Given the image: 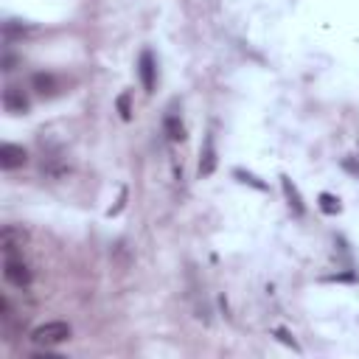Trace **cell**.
I'll return each instance as SVG.
<instances>
[{
  "mask_svg": "<svg viewBox=\"0 0 359 359\" xmlns=\"http://www.w3.org/2000/svg\"><path fill=\"white\" fill-rule=\"evenodd\" d=\"M3 275H6V281H9L12 286H17V289H28V286H32V281H34L28 264H25L23 258H14V256H6V261H3Z\"/></svg>",
  "mask_w": 359,
  "mask_h": 359,
  "instance_id": "cell-2",
  "label": "cell"
},
{
  "mask_svg": "<svg viewBox=\"0 0 359 359\" xmlns=\"http://www.w3.org/2000/svg\"><path fill=\"white\" fill-rule=\"evenodd\" d=\"M3 107L12 115H25L28 112V96L23 93V87H6L3 90Z\"/></svg>",
  "mask_w": 359,
  "mask_h": 359,
  "instance_id": "cell-5",
  "label": "cell"
},
{
  "mask_svg": "<svg viewBox=\"0 0 359 359\" xmlns=\"http://www.w3.org/2000/svg\"><path fill=\"white\" fill-rule=\"evenodd\" d=\"M343 166H345L348 171H354V174H359V163H354V160H345Z\"/></svg>",
  "mask_w": 359,
  "mask_h": 359,
  "instance_id": "cell-17",
  "label": "cell"
},
{
  "mask_svg": "<svg viewBox=\"0 0 359 359\" xmlns=\"http://www.w3.org/2000/svg\"><path fill=\"white\" fill-rule=\"evenodd\" d=\"M138 76H140V84H143L146 93H155L158 65H155V56H152V51H140V59H138Z\"/></svg>",
  "mask_w": 359,
  "mask_h": 359,
  "instance_id": "cell-3",
  "label": "cell"
},
{
  "mask_svg": "<svg viewBox=\"0 0 359 359\" xmlns=\"http://www.w3.org/2000/svg\"><path fill=\"white\" fill-rule=\"evenodd\" d=\"M320 208L325 214H340V199L332 194H320Z\"/></svg>",
  "mask_w": 359,
  "mask_h": 359,
  "instance_id": "cell-13",
  "label": "cell"
},
{
  "mask_svg": "<svg viewBox=\"0 0 359 359\" xmlns=\"http://www.w3.org/2000/svg\"><path fill=\"white\" fill-rule=\"evenodd\" d=\"M115 104H118V112H121L124 121H129V118H132V110H129V93H121Z\"/></svg>",
  "mask_w": 359,
  "mask_h": 359,
  "instance_id": "cell-14",
  "label": "cell"
},
{
  "mask_svg": "<svg viewBox=\"0 0 359 359\" xmlns=\"http://www.w3.org/2000/svg\"><path fill=\"white\" fill-rule=\"evenodd\" d=\"M32 87L37 90L42 99H51V96L59 93V79L53 73H34L32 76Z\"/></svg>",
  "mask_w": 359,
  "mask_h": 359,
  "instance_id": "cell-8",
  "label": "cell"
},
{
  "mask_svg": "<svg viewBox=\"0 0 359 359\" xmlns=\"http://www.w3.org/2000/svg\"><path fill=\"white\" fill-rule=\"evenodd\" d=\"M281 188H284V197L289 199V208H292V214H295V216H304V214H306L304 197H301V191L295 188V183H292L289 177H281Z\"/></svg>",
  "mask_w": 359,
  "mask_h": 359,
  "instance_id": "cell-9",
  "label": "cell"
},
{
  "mask_svg": "<svg viewBox=\"0 0 359 359\" xmlns=\"http://www.w3.org/2000/svg\"><path fill=\"white\" fill-rule=\"evenodd\" d=\"M214 171H216V146H214V135H208L199 152V177H211Z\"/></svg>",
  "mask_w": 359,
  "mask_h": 359,
  "instance_id": "cell-7",
  "label": "cell"
},
{
  "mask_svg": "<svg viewBox=\"0 0 359 359\" xmlns=\"http://www.w3.org/2000/svg\"><path fill=\"white\" fill-rule=\"evenodd\" d=\"M3 71H14V56L12 53L3 56Z\"/></svg>",
  "mask_w": 359,
  "mask_h": 359,
  "instance_id": "cell-16",
  "label": "cell"
},
{
  "mask_svg": "<svg viewBox=\"0 0 359 359\" xmlns=\"http://www.w3.org/2000/svg\"><path fill=\"white\" fill-rule=\"evenodd\" d=\"M238 180H242V183H247V186H253L256 191H267V183H261V180L256 177V174H250V171H245V169H236L233 171Z\"/></svg>",
  "mask_w": 359,
  "mask_h": 359,
  "instance_id": "cell-12",
  "label": "cell"
},
{
  "mask_svg": "<svg viewBox=\"0 0 359 359\" xmlns=\"http://www.w3.org/2000/svg\"><path fill=\"white\" fill-rule=\"evenodd\" d=\"M28 32H32V25H25V23H20V20H6V23H3V40H6V42L17 40V37H23V34H28Z\"/></svg>",
  "mask_w": 359,
  "mask_h": 359,
  "instance_id": "cell-11",
  "label": "cell"
},
{
  "mask_svg": "<svg viewBox=\"0 0 359 359\" xmlns=\"http://www.w3.org/2000/svg\"><path fill=\"white\" fill-rule=\"evenodd\" d=\"M71 337V325L62 323V320H51V323H42L32 332V340L37 345H59Z\"/></svg>",
  "mask_w": 359,
  "mask_h": 359,
  "instance_id": "cell-1",
  "label": "cell"
},
{
  "mask_svg": "<svg viewBox=\"0 0 359 359\" xmlns=\"http://www.w3.org/2000/svg\"><path fill=\"white\" fill-rule=\"evenodd\" d=\"M273 334H275V337H278V340H281L284 345H289V348H295V351H301V345H297V343H295V340L289 337V332H286V328H275Z\"/></svg>",
  "mask_w": 359,
  "mask_h": 359,
  "instance_id": "cell-15",
  "label": "cell"
},
{
  "mask_svg": "<svg viewBox=\"0 0 359 359\" xmlns=\"http://www.w3.org/2000/svg\"><path fill=\"white\" fill-rule=\"evenodd\" d=\"M23 242H25V230H23V227L6 225V227H3V233H0V247H3V253H6V256L17 253V250L23 247Z\"/></svg>",
  "mask_w": 359,
  "mask_h": 359,
  "instance_id": "cell-6",
  "label": "cell"
},
{
  "mask_svg": "<svg viewBox=\"0 0 359 359\" xmlns=\"http://www.w3.org/2000/svg\"><path fill=\"white\" fill-rule=\"evenodd\" d=\"M163 129H166V135H169V140H186V127H183V121H180L177 115H166V124H163Z\"/></svg>",
  "mask_w": 359,
  "mask_h": 359,
  "instance_id": "cell-10",
  "label": "cell"
},
{
  "mask_svg": "<svg viewBox=\"0 0 359 359\" xmlns=\"http://www.w3.org/2000/svg\"><path fill=\"white\" fill-rule=\"evenodd\" d=\"M28 155H25V149L17 146V143H3L0 146V169L3 171H14L20 166H25Z\"/></svg>",
  "mask_w": 359,
  "mask_h": 359,
  "instance_id": "cell-4",
  "label": "cell"
}]
</instances>
